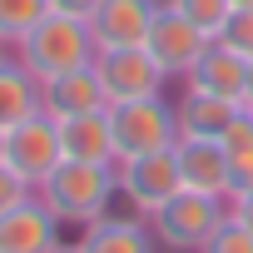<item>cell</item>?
Masks as SVG:
<instances>
[{
    "instance_id": "cell-1",
    "label": "cell",
    "mask_w": 253,
    "mask_h": 253,
    "mask_svg": "<svg viewBox=\"0 0 253 253\" xmlns=\"http://www.w3.org/2000/svg\"><path fill=\"white\" fill-rule=\"evenodd\" d=\"M45 209L65 223V228H84L94 218H104L119 199V179H114V164H80V159H65L40 189Z\"/></svg>"
},
{
    "instance_id": "cell-2",
    "label": "cell",
    "mask_w": 253,
    "mask_h": 253,
    "mask_svg": "<svg viewBox=\"0 0 253 253\" xmlns=\"http://www.w3.org/2000/svg\"><path fill=\"white\" fill-rule=\"evenodd\" d=\"M15 55H20V65L45 84V80H55V75H70V70L94 65L99 45H94V35H89V20H75V15L50 10L40 25H30V30L15 40Z\"/></svg>"
},
{
    "instance_id": "cell-3",
    "label": "cell",
    "mask_w": 253,
    "mask_h": 253,
    "mask_svg": "<svg viewBox=\"0 0 253 253\" xmlns=\"http://www.w3.org/2000/svg\"><path fill=\"white\" fill-rule=\"evenodd\" d=\"M109 134H114V164L119 159H139L179 144V119L164 94L154 99H129V104H109Z\"/></svg>"
},
{
    "instance_id": "cell-4",
    "label": "cell",
    "mask_w": 253,
    "mask_h": 253,
    "mask_svg": "<svg viewBox=\"0 0 253 253\" xmlns=\"http://www.w3.org/2000/svg\"><path fill=\"white\" fill-rule=\"evenodd\" d=\"M228 218V199H209V194H194V189H179L149 223H154V238L174 253H199L213 228Z\"/></svg>"
},
{
    "instance_id": "cell-5",
    "label": "cell",
    "mask_w": 253,
    "mask_h": 253,
    "mask_svg": "<svg viewBox=\"0 0 253 253\" xmlns=\"http://www.w3.org/2000/svg\"><path fill=\"white\" fill-rule=\"evenodd\" d=\"M5 164L25 179V184H45L60 164H65V149H60V124L45 114V109H35V114H25L20 124H10L5 129Z\"/></svg>"
},
{
    "instance_id": "cell-6",
    "label": "cell",
    "mask_w": 253,
    "mask_h": 253,
    "mask_svg": "<svg viewBox=\"0 0 253 253\" xmlns=\"http://www.w3.org/2000/svg\"><path fill=\"white\" fill-rule=\"evenodd\" d=\"M114 179H119V199L129 204L134 213H144V218H154V213L184 189L174 149L139 154V159H119V164H114Z\"/></svg>"
},
{
    "instance_id": "cell-7",
    "label": "cell",
    "mask_w": 253,
    "mask_h": 253,
    "mask_svg": "<svg viewBox=\"0 0 253 253\" xmlns=\"http://www.w3.org/2000/svg\"><path fill=\"white\" fill-rule=\"evenodd\" d=\"M94 75H99L109 104L154 99V94H164V80H169V75L159 70V60H154L144 45H129V50H99V55H94Z\"/></svg>"
},
{
    "instance_id": "cell-8",
    "label": "cell",
    "mask_w": 253,
    "mask_h": 253,
    "mask_svg": "<svg viewBox=\"0 0 253 253\" xmlns=\"http://www.w3.org/2000/svg\"><path fill=\"white\" fill-rule=\"evenodd\" d=\"M213 40L174 5V0H164L159 5V15H154V25H149V40H144V50L159 60V70L169 75V80H184L189 70H194V60L209 50Z\"/></svg>"
},
{
    "instance_id": "cell-9",
    "label": "cell",
    "mask_w": 253,
    "mask_h": 253,
    "mask_svg": "<svg viewBox=\"0 0 253 253\" xmlns=\"http://www.w3.org/2000/svg\"><path fill=\"white\" fill-rule=\"evenodd\" d=\"M60 218L45 209L40 194H30L25 204H15L10 213H0V253H55L60 238Z\"/></svg>"
},
{
    "instance_id": "cell-10",
    "label": "cell",
    "mask_w": 253,
    "mask_h": 253,
    "mask_svg": "<svg viewBox=\"0 0 253 253\" xmlns=\"http://www.w3.org/2000/svg\"><path fill=\"white\" fill-rule=\"evenodd\" d=\"M164 0H104V5L89 15V35L99 50H129L149 40V25L159 15Z\"/></svg>"
},
{
    "instance_id": "cell-11",
    "label": "cell",
    "mask_w": 253,
    "mask_h": 253,
    "mask_svg": "<svg viewBox=\"0 0 253 253\" xmlns=\"http://www.w3.org/2000/svg\"><path fill=\"white\" fill-rule=\"evenodd\" d=\"M154 223L144 218V213H104V218H94V223H84L80 228V238H75V248L80 253H154Z\"/></svg>"
},
{
    "instance_id": "cell-12",
    "label": "cell",
    "mask_w": 253,
    "mask_h": 253,
    "mask_svg": "<svg viewBox=\"0 0 253 253\" xmlns=\"http://www.w3.org/2000/svg\"><path fill=\"white\" fill-rule=\"evenodd\" d=\"M174 159H179V179H184V189L209 194V199H233L223 139H179V144H174Z\"/></svg>"
},
{
    "instance_id": "cell-13",
    "label": "cell",
    "mask_w": 253,
    "mask_h": 253,
    "mask_svg": "<svg viewBox=\"0 0 253 253\" xmlns=\"http://www.w3.org/2000/svg\"><path fill=\"white\" fill-rule=\"evenodd\" d=\"M40 109L60 124V119H80V114H94V109H109L104 99V84L94 75V65L84 70H70V75H55L40 84Z\"/></svg>"
},
{
    "instance_id": "cell-14",
    "label": "cell",
    "mask_w": 253,
    "mask_h": 253,
    "mask_svg": "<svg viewBox=\"0 0 253 253\" xmlns=\"http://www.w3.org/2000/svg\"><path fill=\"white\" fill-rule=\"evenodd\" d=\"M243 114V104L233 99H218V94H204V89H189L174 99V119H179V139H223L228 124Z\"/></svg>"
},
{
    "instance_id": "cell-15",
    "label": "cell",
    "mask_w": 253,
    "mask_h": 253,
    "mask_svg": "<svg viewBox=\"0 0 253 253\" xmlns=\"http://www.w3.org/2000/svg\"><path fill=\"white\" fill-rule=\"evenodd\" d=\"M184 84L189 89H204V94H218V99H233V104H243V89H248V60H238L228 45H209L199 60H194V70L184 75Z\"/></svg>"
},
{
    "instance_id": "cell-16",
    "label": "cell",
    "mask_w": 253,
    "mask_h": 253,
    "mask_svg": "<svg viewBox=\"0 0 253 253\" xmlns=\"http://www.w3.org/2000/svg\"><path fill=\"white\" fill-rule=\"evenodd\" d=\"M60 149H65V159H80V164H114L109 109H94V114H80V119H60Z\"/></svg>"
},
{
    "instance_id": "cell-17",
    "label": "cell",
    "mask_w": 253,
    "mask_h": 253,
    "mask_svg": "<svg viewBox=\"0 0 253 253\" xmlns=\"http://www.w3.org/2000/svg\"><path fill=\"white\" fill-rule=\"evenodd\" d=\"M40 109V80L20 65V55L0 50V129H10V124H20L25 114Z\"/></svg>"
},
{
    "instance_id": "cell-18",
    "label": "cell",
    "mask_w": 253,
    "mask_h": 253,
    "mask_svg": "<svg viewBox=\"0 0 253 253\" xmlns=\"http://www.w3.org/2000/svg\"><path fill=\"white\" fill-rule=\"evenodd\" d=\"M223 154H228V184H233V199L253 189V114L243 109L228 134H223Z\"/></svg>"
},
{
    "instance_id": "cell-19",
    "label": "cell",
    "mask_w": 253,
    "mask_h": 253,
    "mask_svg": "<svg viewBox=\"0 0 253 253\" xmlns=\"http://www.w3.org/2000/svg\"><path fill=\"white\" fill-rule=\"evenodd\" d=\"M45 15H50V0H0V45H15Z\"/></svg>"
},
{
    "instance_id": "cell-20",
    "label": "cell",
    "mask_w": 253,
    "mask_h": 253,
    "mask_svg": "<svg viewBox=\"0 0 253 253\" xmlns=\"http://www.w3.org/2000/svg\"><path fill=\"white\" fill-rule=\"evenodd\" d=\"M174 5H179L209 40H218V30H223L228 15H233V0H174Z\"/></svg>"
},
{
    "instance_id": "cell-21",
    "label": "cell",
    "mask_w": 253,
    "mask_h": 253,
    "mask_svg": "<svg viewBox=\"0 0 253 253\" xmlns=\"http://www.w3.org/2000/svg\"><path fill=\"white\" fill-rule=\"evenodd\" d=\"M218 45H228L238 60H248V65H253V5L228 15V25L218 30Z\"/></svg>"
},
{
    "instance_id": "cell-22",
    "label": "cell",
    "mask_w": 253,
    "mask_h": 253,
    "mask_svg": "<svg viewBox=\"0 0 253 253\" xmlns=\"http://www.w3.org/2000/svg\"><path fill=\"white\" fill-rule=\"evenodd\" d=\"M199 253H253V233H248V228H243V223L228 213V218L213 228V238H209Z\"/></svg>"
},
{
    "instance_id": "cell-23",
    "label": "cell",
    "mask_w": 253,
    "mask_h": 253,
    "mask_svg": "<svg viewBox=\"0 0 253 253\" xmlns=\"http://www.w3.org/2000/svg\"><path fill=\"white\" fill-rule=\"evenodd\" d=\"M30 194H35V184H25L10 164H0V213H10V209H15V204H25Z\"/></svg>"
},
{
    "instance_id": "cell-24",
    "label": "cell",
    "mask_w": 253,
    "mask_h": 253,
    "mask_svg": "<svg viewBox=\"0 0 253 253\" xmlns=\"http://www.w3.org/2000/svg\"><path fill=\"white\" fill-rule=\"evenodd\" d=\"M99 5H104V0H50V10H60V15H75V20H89Z\"/></svg>"
},
{
    "instance_id": "cell-25",
    "label": "cell",
    "mask_w": 253,
    "mask_h": 253,
    "mask_svg": "<svg viewBox=\"0 0 253 253\" xmlns=\"http://www.w3.org/2000/svg\"><path fill=\"white\" fill-rule=\"evenodd\" d=\"M228 213H233V218L253 233V189H248V194H238V199H228Z\"/></svg>"
},
{
    "instance_id": "cell-26",
    "label": "cell",
    "mask_w": 253,
    "mask_h": 253,
    "mask_svg": "<svg viewBox=\"0 0 253 253\" xmlns=\"http://www.w3.org/2000/svg\"><path fill=\"white\" fill-rule=\"evenodd\" d=\"M243 109H253V65H248V89H243Z\"/></svg>"
},
{
    "instance_id": "cell-27",
    "label": "cell",
    "mask_w": 253,
    "mask_h": 253,
    "mask_svg": "<svg viewBox=\"0 0 253 253\" xmlns=\"http://www.w3.org/2000/svg\"><path fill=\"white\" fill-rule=\"evenodd\" d=\"M55 253H80V248H75V243H60V248H55Z\"/></svg>"
},
{
    "instance_id": "cell-28",
    "label": "cell",
    "mask_w": 253,
    "mask_h": 253,
    "mask_svg": "<svg viewBox=\"0 0 253 253\" xmlns=\"http://www.w3.org/2000/svg\"><path fill=\"white\" fill-rule=\"evenodd\" d=\"M0 164H5V129H0Z\"/></svg>"
},
{
    "instance_id": "cell-29",
    "label": "cell",
    "mask_w": 253,
    "mask_h": 253,
    "mask_svg": "<svg viewBox=\"0 0 253 253\" xmlns=\"http://www.w3.org/2000/svg\"><path fill=\"white\" fill-rule=\"evenodd\" d=\"M248 5H253V0H233V10H248Z\"/></svg>"
},
{
    "instance_id": "cell-30",
    "label": "cell",
    "mask_w": 253,
    "mask_h": 253,
    "mask_svg": "<svg viewBox=\"0 0 253 253\" xmlns=\"http://www.w3.org/2000/svg\"><path fill=\"white\" fill-rule=\"evenodd\" d=\"M248 114H253V109H248Z\"/></svg>"
}]
</instances>
